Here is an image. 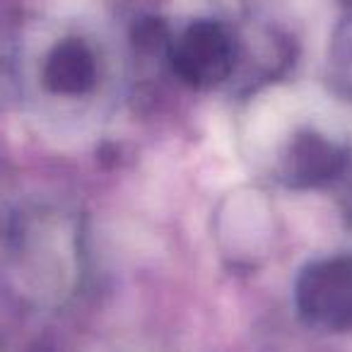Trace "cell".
<instances>
[{"label":"cell","instance_id":"6da1fadb","mask_svg":"<svg viewBox=\"0 0 352 352\" xmlns=\"http://www.w3.org/2000/svg\"><path fill=\"white\" fill-rule=\"evenodd\" d=\"M294 304L304 323L326 333H352V256L309 263L294 285Z\"/></svg>","mask_w":352,"mask_h":352},{"label":"cell","instance_id":"7a4b0ae2","mask_svg":"<svg viewBox=\"0 0 352 352\" xmlns=\"http://www.w3.org/2000/svg\"><path fill=\"white\" fill-rule=\"evenodd\" d=\"M171 70L184 85L210 89L222 85L236 65V41L225 25L198 20L169 44Z\"/></svg>","mask_w":352,"mask_h":352},{"label":"cell","instance_id":"3957f363","mask_svg":"<svg viewBox=\"0 0 352 352\" xmlns=\"http://www.w3.org/2000/svg\"><path fill=\"white\" fill-rule=\"evenodd\" d=\"M350 164L345 142L328 133L304 128L289 138L280 157V179L289 188H318L336 182Z\"/></svg>","mask_w":352,"mask_h":352},{"label":"cell","instance_id":"277c9868","mask_svg":"<svg viewBox=\"0 0 352 352\" xmlns=\"http://www.w3.org/2000/svg\"><path fill=\"white\" fill-rule=\"evenodd\" d=\"M46 89L58 97H82L97 87L99 60L94 49L80 36L60 39L49 51L41 68Z\"/></svg>","mask_w":352,"mask_h":352},{"label":"cell","instance_id":"5b68a950","mask_svg":"<svg viewBox=\"0 0 352 352\" xmlns=\"http://www.w3.org/2000/svg\"><path fill=\"white\" fill-rule=\"evenodd\" d=\"M328 85L352 99V20H345L333 34L328 49Z\"/></svg>","mask_w":352,"mask_h":352},{"label":"cell","instance_id":"8992f818","mask_svg":"<svg viewBox=\"0 0 352 352\" xmlns=\"http://www.w3.org/2000/svg\"><path fill=\"white\" fill-rule=\"evenodd\" d=\"M131 39L135 44V49L142 51V54H155L160 49L169 51L171 44V34L166 30V25L162 20H155V17H145V20L135 22Z\"/></svg>","mask_w":352,"mask_h":352},{"label":"cell","instance_id":"52a82bcc","mask_svg":"<svg viewBox=\"0 0 352 352\" xmlns=\"http://www.w3.org/2000/svg\"><path fill=\"white\" fill-rule=\"evenodd\" d=\"M342 3H347V6H352V0H342Z\"/></svg>","mask_w":352,"mask_h":352}]
</instances>
